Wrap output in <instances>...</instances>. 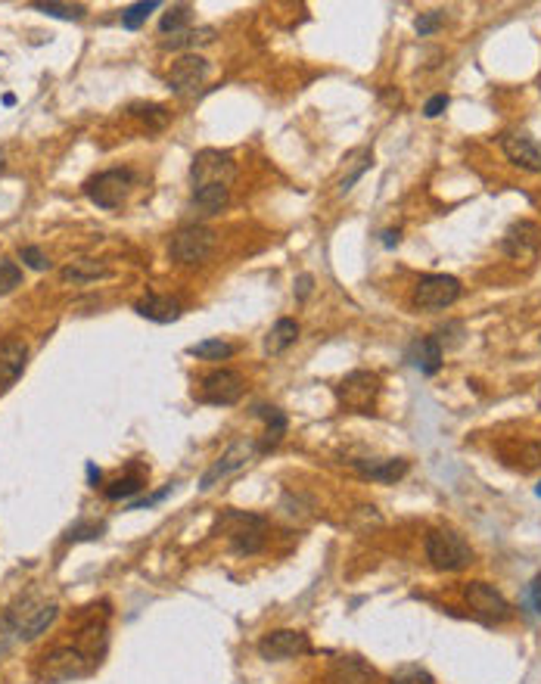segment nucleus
<instances>
[{"label":"nucleus","mask_w":541,"mask_h":684,"mask_svg":"<svg viewBox=\"0 0 541 684\" xmlns=\"http://www.w3.org/2000/svg\"><path fill=\"white\" fill-rule=\"evenodd\" d=\"M442 22H445V13H439V10H432V13H423V16L417 19V35H421V38L432 35V31H439V29H442Z\"/></svg>","instance_id":"obj_37"},{"label":"nucleus","mask_w":541,"mask_h":684,"mask_svg":"<svg viewBox=\"0 0 541 684\" xmlns=\"http://www.w3.org/2000/svg\"><path fill=\"white\" fill-rule=\"evenodd\" d=\"M519 460H523V470H536V466H541V442L519 445Z\"/></svg>","instance_id":"obj_38"},{"label":"nucleus","mask_w":541,"mask_h":684,"mask_svg":"<svg viewBox=\"0 0 541 684\" xmlns=\"http://www.w3.org/2000/svg\"><path fill=\"white\" fill-rule=\"evenodd\" d=\"M501 150L507 162L532 174H541V144L526 131H504L501 134Z\"/></svg>","instance_id":"obj_16"},{"label":"nucleus","mask_w":541,"mask_h":684,"mask_svg":"<svg viewBox=\"0 0 541 684\" xmlns=\"http://www.w3.org/2000/svg\"><path fill=\"white\" fill-rule=\"evenodd\" d=\"M227 200H231V187H200V191H193V209H200V215H218L221 209L227 206Z\"/></svg>","instance_id":"obj_23"},{"label":"nucleus","mask_w":541,"mask_h":684,"mask_svg":"<svg viewBox=\"0 0 541 684\" xmlns=\"http://www.w3.org/2000/svg\"><path fill=\"white\" fill-rule=\"evenodd\" d=\"M19 259H22V265L31 268V271H47V268H50V259H47V253L40 246H22V249H19Z\"/></svg>","instance_id":"obj_35"},{"label":"nucleus","mask_w":541,"mask_h":684,"mask_svg":"<svg viewBox=\"0 0 541 684\" xmlns=\"http://www.w3.org/2000/svg\"><path fill=\"white\" fill-rule=\"evenodd\" d=\"M330 684H374V669H368L361 660H342L336 662Z\"/></svg>","instance_id":"obj_25"},{"label":"nucleus","mask_w":541,"mask_h":684,"mask_svg":"<svg viewBox=\"0 0 541 684\" xmlns=\"http://www.w3.org/2000/svg\"><path fill=\"white\" fill-rule=\"evenodd\" d=\"M255 455H259V442H253V439H236V442H231V445L225 449V455L215 460V464L208 466L206 473H202L200 489H202V492L215 489V485H218L221 479H227L231 473L243 470V466H246Z\"/></svg>","instance_id":"obj_11"},{"label":"nucleus","mask_w":541,"mask_h":684,"mask_svg":"<svg viewBox=\"0 0 541 684\" xmlns=\"http://www.w3.org/2000/svg\"><path fill=\"white\" fill-rule=\"evenodd\" d=\"M311 283H315L311 280V274H302L299 280H296V293H299V299H306V296L311 293Z\"/></svg>","instance_id":"obj_42"},{"label":"nucleus","mask_w":541,"mask_h":684,"mask_svg":"<svg viewBox=\"0 0 541 684\" xmlns=\"http://www.w3.org/2000/svg\"><path fill=\"white\" fill-rule=\"evenodd\" d=\"M473 547L455 529H432L426 535V560L439 573H461L473 564Z\"/></svg>","instance_id":"obj_2"},{"label":"nucleus","mask_w":541,"mask_h":684,"mask_svg":"<svg viewBox=\"0 0 541 684\" xmlns=\"http://www.w3.org/2000/svg\"><path fill=\"white\" fill-rule=\"evenodd\" d=\"M358 473L364 479H374V483H395L408 473V460L402 457H386V460H355Z\"/></svg>","instance_id":"obj_19"},{"label":"nucleus","mask_w":541,"mask_h":684,"mask_svg":"<svg viewBox=\"0 0 541 684\" xmlns=\"http://www.w3.org/2000/svg\"><path fill=\"white\" fill-rule=\"evenodd\" d=\"M57 616H59L57 604H40V600L25 598L22 604H16L6 613V626L16 632V638L35 641L38 635H44L57 622Z\"/></svg>","instance_id":"obj_5"},{"label":"nucleus","mask_w":541,"mask_h":684,"mask_svg":"<svg viewBox=\"0 0 541 684\" xmlns=\"http://www.w3.org/2000/svg\"><path fill=\"white\" fill-rule=\"evenodd\" d=\"M215 40V29H187L181 35H172L168 40H162V50H181V47H200Z\"/></svg>","instance_id":"obj_28"},{"label":"nucleus","mask_w":541,"mask_h":684,"mask_svg":"<svg viewBox=\"0 0 541 684\" xmlns=\"http://www.w3.org/2000/svg\"><path fill=\"white\" fill-rule=\"evenodd\" d=\"M134 184V174L128 168H110V172L93 174L84 184V196L100 209H119L128 200Z\"/></svg>","instance_id":"obj_6"},{"label":"nucleus","mask_w":541,"mask_h":684,"mask_svg":"<svg viewBox=\"0 0 541 684\" xmlns=\"http://www.w3.org/2000/svg\"><path fill=\"white\" fill-rule=\"evenodd\" d=\"M296 340H299V324L289 321V317H280V321L270 327V333L265 336V351L268 355H283Z\"/></svg>","instance_id":"obj_22"},{"label":"nucleus","mask_w":541,"mask_h":684,"mask_svg":"<svg viewBox=\"0 0 541 684\" xmlns=\"http://www.w3.org/2000/svg\"><path fill=\"white\" fill-rule=\"evenodd\" d=\"M134 311H137L140 317H146V321L153 324H172L181 317V302L172 299V296H162V293H150L144 296L137 305H134Z\"/></svg>","instance_id":"obj_18"},{"label":"nucleus","mask_w":541,"mask_h":684,"mask_svg":"<svg viewBox=\"0 0 541 684\" xmlns=\"http://www.w3.org/2000/svg\"><path fill=\"white\" fill-rule=\"evenodd\" d=\"M236 178V162L231 153H221V150H202L193 155V165H191V181H193V191L200 187H231Z\"/></svg>","instance_id":"obj_8"},{"label":"nucleus","mask_w":541,"mask_h":684,"mask_svg":"<svg viewBox=\"0 0 541 684\" xmlns=\"http://www.w3.org/2000/svg\"><path fill=\"white\" fill-rule=\"evenodd\" d=\"M221 529H225L227 538H231L234 554H259L262 547H265L268 520L259 517V513L227 511V513H221Z\"/></svg>","instance_id":"obj_3"},{"label":"nucleus","mask_w":541,"mask_h":684,"mask_svg":"<svg viewBox=\"0 0 541 684\" xmlns=\"http://www.w3.org/2000/svg\"><path fill=\"white\" fill-rule=\"evenodd\" d=\"M91 672H93L91 653H84L81 647H72V644H59L47 650L35 666V679L40 684H66V681L84 679V675Z\"/></svg>","instance_id":"obj_1"},{"label":"nucleus","mask_w":541,"mask_h":684,"mask_svg":"<svg viewBox=\"0 0 541 684\" xmlns=\"http://www.w3.org/2000/svg\"><path fill=\"white\" fill-rule=\"evenodd\" d=\"M448 93H436V97H430L426 100V106H423V115L426 119H436V115H442L445 110H448Z\"/></svg>","instance_id":"obj_39"},{"label":"nucleus","mask_w":541,"mask_h":684,"mask_svg":"<svg viewBox=\"0 0 541 684\" xmlns=\"http://www.w3.org/2000/svg\"><path fill=\"white\" fill-rule=\"evenodd\" d=\"M100 532H103V526H97V523H75V526L66 529V538L69 541H93V538H100Z\"/></svg>","instance_id":"obj_36"},{"label":"nucleus","mask_w":541,"mask_h":684,"mask_svg":"<svg viewBox=\"0 0 541 684\" xmlns=\"http://www.w3.org/2000/svg\"><path fill=\"white\" fill-rule=\"evenodd\" d=\"M35 10L38 13H47V16H57V19H84V6H78V4H35Z\"/></svg>","instance_id":"obj_34"},{"label":"nucleus","mask_w":541,"mask_h":684,"mask_svg":"<svg viewBox=\"0 0 541 684\" xmlns=\"http://www.w3.org/2000/svg\"><path fill=\"white\" fill-rule=\"evenodd\" d=\"M215 246H218V234H215L212 227L191 225V227H181L178 234L172 236V243H168V255H172V262H178V265L191 268V265L208 262V255L215 253Z\"/></svg>","instance_id":"obj_4"},{"label":"nucleus","mask_w":541,"mask_h":684,"mask_svg":"<svg viewBox=\"0 0 541 684\" xmlns=\"http://www.w3.org/2000/svg\"><path fill=\"white\" fill-rule=\"evenodd\" d=\"M377 395H380V377L370 370H351L346 380L336 386V402L355 414H370Z\"/></svg>","instance_id":"obj_9"},{"label":"nucleus","mask_w":541,"mask_h":684,"mask_svg":"<svg viewBox=\"0 0 541 684\" xmlns=\"http://www.w3.org/2000/svg\"><path fill=\"white\" fill-rule=\"evenodd\" d=\"M411 358L421 368V374H439V368H442V342H439V336H423L421 342H414V355Z\"/></svg>","instance_id":"obj_21"},{"label":"nucleus","mask_w":541,"mask_h":684,"mask_svg":"<svg viewBox=\"0 0 541 684\" xmlns=\"http://www.w3.org/2000/svg\"><path fill=\"white\" fill-rule=\"evenodd\" d=\"M146 485H144V479L140 476H119L116 483H110L103 489V494L110 501H128V498H134L137 492H144Z\"/></svg>","instance_id":"obj_29"},{"label":"nucleus","mask_w":541,"mask_h":684,"mask_svg":"<svg viewBox=\"0 0 541 684\" xmlns=\"http://www.w3.org/2000/svg\"><path fill=\"white\" fill-rule=\"evenodd\" d=\"M168 492H172V489H162L159 494H153V498H144V501H131V504H128V507H131V511H144V507H153V504H159V501L165 498Z\"/></svg>","instance_id":"obj_40"},{"label":"nucleus","mask_w":541,"mask_h":684,"mask_svg":"<svg viewBox=\"0 0 541 684\" xmlns=\"http://www.w3.org/2000/svg\"><path fill=\"white\" fill-rule=\"evenodd\" d=\"M155 10H159V0H140V4L125 6V10H121V25H125V29H131V31L140 29V25L146 22V16L155 13Z\"/></svg>","instance_id":"obj_30"},{"label":"nucleus","mask_w":541,"mask_h":684,"mask_svg":"<svg viewBox=\"0 0 541 684\" xmlns=\"http://www.w3.org/2000/svg\"><path fill=\"white\" fill-rule=\"evenodd\" d=\"M187 351H191L193 358H202V361H225V358H231L236 351V345L225 342V340H202V342L191 345Z\"/></svg>","instance_id":"obj_27"},{"label":"nucleus","mask_w":541,"mask_h":684,"mask_svg":"<svg viewBox=\"0 0 541 684\" xmlns=\"http://www.w3.org/2000/svg\"><path fill=\"white\" fill-rule=\"evenodd\" d=\"M208 78V59L200 57V53H184L181 59H174L172 72H168V87H172L178 97H187L196 87H202Z\"/></svg>","instance_id":"obj_15"},{"label":"nucleus","mask_w":541,"mask_h":684,"mask_svg":"<svg viewBox=\"0 0 541 684\" xmlns=\"http://www.w3.org/2000/svg\"><path fill=\"white\" fill-rule=\"evenodd\" d=\"M187 22H191V6H172V10L162 16L159 22V31L162 35H181V31H187Z\"/></svg>","instance_id":"obj_31"},{"label":"nucleus","mask_w":541,"mask_h":684,"mask_svg":"<svg viewBox=\"0 0 541 684\" xmlns=\"http://www.w3.org/2000/svg\"><path fill=\"white\" fill-rule=\"evenodd\" d=\"M311 653V641L306 632H293V628H277V632H268L265 638L259 641V656L268 662H280V660H296V656Z\"/></svg>","instance_id":"obj_14"},{"label":"nucleus","mask_w":541,"mask_h":684,"mask_svg":"<svg viewBox=\"0 0 541 684\" xmlns=\"http://www.w3.org/2000/svg\"><path fill=\"white\" fill-rule=\"evenodd\" d=\"M501 249L507 259L532 265L541 253V227L536 221H513V225L504 230Z\"/></svg>","instance_id":"obj_13"},{"label":"nucleus","mask_w":541,"mask_h":684,"mask_svg":"<svg viewBox=\"0 0 541 684\" xmlns=\"http://www.w3.org/2000/svg\"><path fill=\"white\" fill-rule=\"evenodd\" d=\"M529 600H532V607H536V613L541 616V575H536V579H532V585H529Z\"/></svg>","instance_id":"obj_41"},{"label":"nucleus","mask_w":541,"mask_h":684,"mask_svg":"<svg viewBox=\"0 0 541 684\" xmlns=\"http://www.w3.org/2000/svg\"><path fill=\"white\" fill-rule=\"evenodd\" d=\"M255 414L268 420L265 439L259 442V451L277 449V445H280V439H283V432H287V414H283V411H277V408H265V404H259V408H255Z\"/></svg>","instance_id":"obj_24"},{"label":"nucleus","mask_w":541,"mask_h":684,"mask_svg":"<svg viewBox=\"0 0 541 684\" xmlns=\"http://www.w3.org/2000/svg\"><path fill=\"white\" fill-rule=\"evenodd\" d=\"M536 494H538V498H541V483H538V489H536Z\"/></svg>","instance_id":"obj_45"},{"label":"nucleus","mask_w":541,"mask_h":684,"mask_svg":"<svg viewBox=\"0 0 541 684\" xmlns=\"http://www.w3.org/2000/svg\"><path fill=\"white\" fill-rule=\"evenodd\" d=\"M25 364H29V345L19 340V336L0 340V392H6L22 377Z\"/></svg>","instance_id":"obj_17"},{"label":"nucleus","mask_w":541,"mask_h":684,"mask_svg":"<svg viewBox=\"0 0 541 684\" xmlns=\"http://www.w3.org/2000/svg\"><path fill=\"white\" fill-rule=\"evenodd\" d=\"M464 600L466 607L473 609V616L483 619L485 626H501V622H507L513 616L504 594L498 591L495 585H489V582H470V585L464 588Z\"/></svg>","instance_id":"obj_10"},{"label":"nucleus","mask_w":541,"mask_h":684,"mask_svg":"<svg viewBox=\"0 0 541 684\" xmlns=\"http://www.w3.org/2000/svg\"><path fill=\"white\" fill-rule=\"evenodd\" d=\"M19 283H22V268L13 259H6V255H0V296L13 293Z\"/></svg>","instance_id":"obj_32"},{"label":"nucleus","mask_w":541,"mask_h":684,"mask_svg":"<svg viewBox=\"0 0 541 684\" xmlns=\"http://www.w3.org/2000/svg\"><path fill=\"white\" fill-rule=\"evenodd\" d=\"M87 483H91V485L100 483V470H97L93 464H87Z\"/></svg>","instance_id":"obj_43"},{"label":"nucleus","mask_w":541,"mask_h":684,"mask_svg":"<svg viewBox=\"0 0 541 684\" xmlns=\"http://www.w3.org/2000/svg\"><path fill=\"white\" fill-rule=\"evenodd\" d=\"M461 299V280L451 274H423L414 283L411 302L421 311H442Z\"/></svg>","instance_id":"obj_7"},{"label":"nucleus","mask_w":541,"mask_h":684,"mask_svg":"<svg viewBox=\"0 0 541 684\" xmlns=\"http://www.w3.org/2000/svg\"><path fill=\"white\" fill-rule=\"evenodd\" d=\"M59 274H63V280H72V283H93V280L112 277V268L97 259H72Z\"/></svg>","instance_id":"obj_20"},{"label":"nucleus","mask_w":541,"mask_h":684,"mask_svg":"<svg viewBox=\"0 0 541 684\" xmlns=\"http://www.w3.org/2000/svg\"><path fill=\"white\" fill-rule=\"evenodd\" d=\"M383 243H386V246H398V230H386V234H383Z\"/></svg>","instance_id":"obj_44"},{"label":"nucleus","mask_w":541,"mask_h":684,"mask_svg":"<svg viewBox=\"0 0 541 684\" xmlns=\"http://www.w3.org/2000/svg\"><path fill=\"white\" fill-rule=\"evenodd\" d=\"M128 112L134 115V119H140L146 128H153V131H159V128H165L168 121H172V112L165 110V106L159 103H131L128 106Z\"/></svg>","instance_id":"obj_26"},{"label":"nucleus","mask_w":541,"mask_h":684,"mask_svg":"<svg viewBox=\"0 0 541 684\" xmlns=\"http://www.w3.org/2000/svg\"><path fill=\"white\" fill-rule=\"evenodd\" d=\"M243 392H246L243 377L236 374V370L221 368V370H212V374L200 383V402L215 404V408H231V404H236L243 398Z\"/></svg>","instance_id":"obj_12"},{"label":"nucleus","mask_w":541,"mask_h":684,"mask_svg":"<svg viewBox=\"0 0 541 684\" xmlns=\"http://www.w3.org/2000/svg\"><path fill=\"white\" fill-rule=\"evenodd\" d=\"M389 684H436V679H432V675L421 666H402V669L392 672Z\"/></svg>","instance_id":"obj_33"}]
</instances>
